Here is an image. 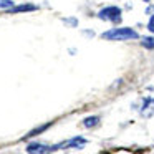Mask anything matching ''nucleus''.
<instances>
[{"label": "nucleus", "instance_id": "7ed1b4c3", "mask_svg": "<svg viewBox=\"0 0 154 154\" xmlns=\"http://www.w3.org/2000/svg\"><path fill=\"white\" fill-rule=\"evenodd\" d=\"M27 152L28 154H48L50 147H47L45 144H40V143H32L27 146Z\"/></svg>", "mask_w": 154, "mask_h": 154}, {"label": "nucleus", "instance_id": "f257e3e1", "mask_svg": "<svg viewBox=\"0 0 154 154\" xmlns=\"http://www.w3.org/2000/svg\"><path fill=\"white\" fill-rule=\"evenodd\" d=\"M101 37L104 38V40H136V38H139V35H137L136 30H133V28H113V30H108L104 32Z\"/></svg>", "mask_w": 154, "mask_h": 154}, {"label": "nucleus", "instance_id": "0eeeda50", "mask_svg": "<svg viewBox=\"0 0 154 154\" xmlns=\"http://www.w3.org/2000/svg\"><path fill=\"white\" fill-rule=\"evenodd\" d=\"M50 126V123H47V124H43V126H40V128H35L33 131H32V133H28L27 134V137H33L35 134H40V133H43L45 129H47V128Z\"/></svg>", "mask_w": 154, "mask_h": 154}, {"label": "nucleus", "instance_id": "423d86ee", "mask_svg": "<svg viewBox=\"0 0 154 154\" xmlns=\"http://www.w3.org/2000/svg\"><path fill=\"white\" fill-rule=\"evenodd\" d=\"M141 42H143V47L147 48V50H152L154 48V38L152 37H144Z\"/></svg>", "mask_w": 154, "mask_h": 154}, {"label": "nucleus", "instance_id": "20e7f679", "mask_svg": "<svg viewBox=\"0 0 154 154\" xmlns=\"http://www.w3.org/2000/svg\"><path fill=\"white\" fill-rule=\"evenodd\" d=\"M32 10H37V7L35 5H30V4H23L20 5V7H14L10 8V14H20V12H32Z\"/></svg>", "mask_w": 154, "mask_h": 154}, {"label": "nucleus", "instance_id": "39448f33", "mask_svg": "<svg viewBox=\"0 0 154 154\" xmlns=\"http://www.w3.org/2000/svg\"><path fill=\"white\" fill-rule=\"evenodd\" d=\"M98 123H100V118H96V116H90L83 121L85 128H93V126H96Z\"/></svg>", "mask_w": 154, "mask_h": 154}, {"label": "nucleus", "instance_id": "9d476101", "mask_svg": "<svg viewBox=\"0 0 154 154\" xmlns=\"http://www.w3.org/2000/svg\"><path fill=\"white\" fill-rule=\"evenodd\" d=\"M144 2H147V0H144Z\"/></svg>", "mask_w": 154, "mask_h": 154}, {"label": "nucleus", "instance_id": "f03ea898", "mask_svg": "<svg viewBox=\"0 0 154 154\" xmlns=\"http://www.w3.org/2000/svg\"><path fill=\"white\" fill-rule=\"evenodd\" d=\"M98 17L101 20H108V22H113V23H119L121 22V8L118 7H106L98 14Z\"/></svg>", "mask_w": 154, "mask_h": 154}, {"label": "nucleus", "instance_id": "1a4fd4ad", "mask_svg": "<svg viewBox=\"0 0 154 154\" xmlns=\"http://www.w3.org/2000/svg\"><path fill=\"white\" fill-rule=\"evenodd\" d=\"M147 30H149L151 33H154V15H152V17H151L149 23H147Z\"/></svg>", "mask_w": 154, "mask_h": 154}, {"label": "nucleus", "instance_id": "6e6552de", "mask_svg": "<svg viewBox=\"0 0 154 154\" xmlns=\"http://www.w3.org/2000/svg\"><path fill=\"white\" fill-rule=\"evenodd\" d=\"M0 8H14L12 0H0Z\"/></svg>", "mask_w": 154, "mask_h": 154}]
</instances>
